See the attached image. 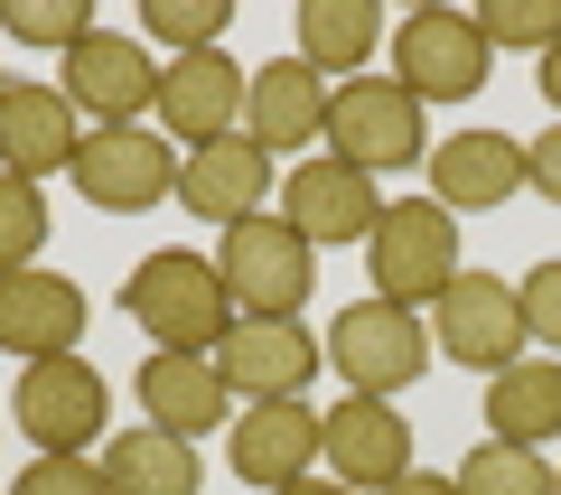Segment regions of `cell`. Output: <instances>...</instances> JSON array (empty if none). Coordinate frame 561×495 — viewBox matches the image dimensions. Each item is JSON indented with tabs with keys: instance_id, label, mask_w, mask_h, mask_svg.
<instances>
[{
	"instance_id": "cell-1",
	"label": "cell",
	"mask_w": 561,
	"mask_h": 495,
	"mask_svg": "<svg viewBox=\"0 0 561 495\" xmlns=\"http://www.w3.org/2000/svg\"><path fill=\"white\" fill-rule=\"evenodd\" d=\"M122 309H131V327L160 346V356H216L225 327H234V299H225L216 253H187V243H169V253L131 262Z\"/></svg>"
},
{
	"instance_id": "cell-2",
	"label": "cell",
	"mask_w": 561,
	"mask_h": 495,
	"mask_svg": "<svg viewBox=\"0 0 561 495\" xmlns=\"http://www.w3.org/2000/svg\"><path fill=\"white\" fill-rule=\"evenodd\" d=\"M216 272L234 318H300V299L319 290V243L290 216H243L216 234Z\"/></svg>"
},
{
	"instance_id": "cell-3",
	"label": "cell",
	"mask_w": 561,
	"mask_h": 495,
	"mask_svg": "<svg viewBox=\"0 0 561 495\" xmlns=\"http://www.w3.org/2000/svg\"><path fill=\"white\" fill-rule=\"evenodd\" d=\"M365 272H375V299H393V309H431V299L468 272V262H459V216L431 206V197L383 206V225L365 234Z\"/></svg>"
},
{
	"instance_id": "cell-4",
	"label": "cell",
	"mask_w": 561,
	"mask_h": 495,
	"mask_svg": "<svg viewBox=\"0 0 561 495\" xmlns=\"http://www.w3.org/2000/svg\"><path fill=\"white\" fill-rule=\"evenodd\" d=\"M319 346L346 393H375V402H393L402 383L431 375V327H421V309H393V299H346Z\"/></svg>"
},
{
	"instance_id": "cell-5",
	"label": "cell",
	"mask_w": 561,
	"mask_h": 495,
	"mask_svg": "<svg viewBox=\"0 0 561 495\" xmlns=\"http://www.w3.org/2000/svg\"><path fill=\"white\" fill-rule=\"evenodd\" d=\"M328 159H346L365 179L412 169V159H431V113H421L393 76H356V84L328 94Z\"/></svg>"
},
{
	"instance_id": "cell-6",
	"label": "cell",
	"mask_w": 561,
	"mask_h": 495,
	"mask_svg": "<svg viewBox=\"0 0 561 495\" xmlns=\"http://www.w3.org/2000/svg\"><path fill=\"white\" fill-rule=\"evenodd\" d=\"M10 421L28 430L38 458H94L103 421H113V393H103V375L84 356H47V365H20V383H10Z\"/></svg>"
},
{
	"instance_id": "cell-7",
	"label": "cell",
	"mask_w": 561,
	"mask_h": 495,
	"mask_svg": "<svg viewBox=\"0 0 561 495\" xmlns=\"http://www.w3.org/2000/svg\"><path fill=\"white\" fill-rule=\"evenodd\" d=\"M383 47H393V84L421 103V113H431V103H468L486 84V66H496V47L478 38L468 10H412Z\"/></svg>"
},
{
	"instance_id": "cell-8",
	"label": "cell",
	"mask_w": 561,
	"mask_h": 495,
	"mask_svg": "<svg viewBox=\"0 0 561 495\" xmlns=\"http://www.w3.org/2000/svg\"><path fill=\"white\" fill-rule=\"evenodd\" d=\"M431 346L440 356H459V365H478V375H505V365H524V299H515V280H496V272H459L440 299H431Z\"/></svg>"
},
{
	"instance_id": "cell-9",
	"label": "cell",
	"mask_w": 561,
	"mask_h": 495,
	"mask_svg": "<svg viewBox=\"0 0 561 495\" xmlns=\"http://www.w3.org/2000/svg\"><path fill=\"white\" fill-rule=\"evenodd\" d=\"M66 103L84 113V131H140V113H160V57L122 28H94L66 57Z\"/></svg>"
},
{
	"instance_id": "cell-10",
	"label": "cell",
	"mask_w": 561,
	"mask_h": 495,
	"mask_svg": "<svg viewBox=\"0 0 561 495\" xmlns=\"http://www.w3.org/2000/svg\"><path fill=\"white\" fill-rule=\"evenodd\" d=\"M76 197L94 216H140V206H169L179 197V150L160 131H84L76 150Z\"/></svg>"
},
{
	"instance_id": "cell-11",
	"label": "cell",
	"mask_w": 561,
	"mask_h": 495,
	"mask_svg": "<svg viewBox=\"0 0 561 495\" xmlns=\"http://www.w3.org/2000/svg\"><path fill=\"white\" fill-rule=\"evenodd\" d=\"M319 468L356 495H383L393 476H412V421L375 393H337L319 412Z\"/></svg>"
},
{
	"instance_id": "cell-12",
	"label": "cell",
	"mask_w": 561,
	"mask_h": 495,
	"mask_svg": "<svg viewBox=\"0 0 561 495\" xmlns=\"http://www.w3.org/2000/svg\"><path fill=\"white\" fill-rule=\"evenodd\" d=\"M319 365H328V346L300 318H234L216 346V375L234 383V402H300Z\"/></svg>"
},
{
	"instance_id": "cell-13",
	"label": "cell",
	"mask_w": 561,
	"mask_h": 495,
	"mask_svg": "<svg viewBox=\"0 0 561 495\" xmlns=\"http://www.w3.org/2000/svg\"><path fill=\"white\" fill-rule=\"evenodd\" d=\"M76 150H84V113L66 103V84L10 76V94H0V169L47 187L57 169H76Z\"/></svg>"
},
{
	"instance_id": "cell-14",
	"label": "cell",
	"mask_w": 561,
	"mask_h": 495,
	"mask_svg": "<svg viewBox=\"0 0 561 495\" xmlns=\"http://www.w3.org/2000/svg\"><path fill=\"white\" fill-rule=\"evenodd\" d=\"M84 290L66 272H0V356H20V365H47V356H76L84 346Z\"/></svg>"
},
{
	"instance_id": "cell-15",
	"label": "cell",
	"mask_w": 561,
	"mask_h": 495,
	"mask_svg": "<svg viewBox=\"0 0 561 495\" xmlns=\"http://www.w3.org/2000/svg\"><path fill=\"white\" fill-rule=\"evenodd\" d=\"M243 94H253V66H234L225 47L160 66V122H169V140H187V150L234 140L243 131Z\"/></svg>"
},
{
	"instance_id": "cell-16",
	"label": "cell",
	"mask_w": 561,
	"mask_h": 495,
	"mask_svg": "<svg viewBox=\"0 0 561 495\" xmlns=\"http://www.w3.org/2000/svg\"><path fill=\"white\" fill-rule=\"evenodd\" d=\"M328 94H337V84H328L319 66H300V57L253 66V94H243V140H253L262 159L319 150V140H328Z\"/></svg>"
},
{
	"instance_id": "cell-17",
	"label": "cell",
	"mask_w": 561,
	"mask_h": 495,
	"mask_svg": "<svg viewBox=\"0 0 561 495\" xmlns=\"http://www.w3.org/2000/svg\"><path fill=\"white\" fill-rule=\"evenodd\" d=\"M431 206H449V216H496L505 197H524V140L505 131H449L431 140Z\"/></svg>"
},
{
	"instance_id": "cell-18",
	"label": "cell",
	"mask_w": 561,
	"mask_h": 495,
	"mask_svg": "<svg viewBox=\"0 0 561 495\" xmlns=\"http://www.w3.org/2000/svg\"><path fill=\"white\" fill-rule=\"evenodd\" d=\"M280 216L300 225L309 243H365L383 225V187L365 179V169H346V159H300L290 169V187H280Z\"/></svg>"
},
{
	"instance_id": "cell-19",
	"label": "cell",
	"mask_w": 561,
	"mask_h": 495,
	"mask_svg": "<svg viewBox=\"0 0 561 495\" xmlns=\"http://www.w3.org/2000/svg\"><path fill=\"white\" fill-rule=\"evenodd\" d=\"M234 476L262 495L319 476V412L309 402H243L234 412Z\"/></svg>"
},
{
	"instance_id": "cell-20",
	"label": "cell",
	"mask_w": 561,
	"mask_h": 495,
	"mask_svg": "<svg viewBox=\"0 0 561 495\" xmlns=\"http://www.w3.org/2000/svg\"><path fill=\"white\" fill-rule=\"evenodd\" d=\"M131 383H140L150 430H169V439H206V430L234 421V383L216 375V356H160V346H150V365H140Z\"/></svg>"
},
{
	"instance_id": "cell-21",
	"label": "cell",
	"mask_w": 561,
	"mask_h": 495,
	"mask_svg": "<svg viewBox=\"0 0 561 495\" xmlns=\"http://www.w3.org/2000/svg\"><path fill=\"white\" fill-rule=\"evenodd\" d=\"M262 197H272V159H262L243 131L179 159V206L197 225H243V216H262Z\"/></svg>"
},
{
	"instance_id": "cell-22",
	"label": "cell",
	"mask_w": 561,
	"mask_h": 495,
	"mask_svg": "<svg viewBox=\"0 0 561 495\" xmlns=\"http://www.w3.org/2000/svg\"><path fill=\"white\" fill-rule=\"evenodd\" d=\"M486 439H505V449L561 439V356H524L505 375H486Z\"/></svg>"
},
{
	"instance_id": "cell-23",
	"label": "cell",
	"mask_w": 561,
	"mask_h": 495,
	"mask_svg": "<svg viewBox=\"0 0 561 495\" xmlns=\"http://www.w3.org/2000/svg\"><path fill=\"white\" fill-rule=\"evenodd\" d=\"M103 486L113 495H197L206 468H197V439H169V430H113V449H94Z\"/></svg>"
},
{
	"instance_id": "cell-24",
	"label": "cell",
	"mask_w": 561,
	"mask_h": 495,
	"mask_svg": "<svg viewBox=\"0 0 561 495\" xmlns=\"http://www.w3.org/2000/svg\"><path fill=\"white\" fill-rule=\"evenodd\" d=\"M383 38H393V28H383L375 0H300V47H290V57L319 66V76H346V84H356L365 57H375Z\"/></svg>"
},
{
	"instance_id": "cell-25",
	"label": "cell",
	"mask_w": 561,
	"mask_h": 495,
	"mask_svg": "<svg viewBox=\"0 0 561 495\" xmlns=\"http://www.w3.org/2000/svg\"><path fill=\"white\" fill-rule=\"evenodd\" d=\"M459 495H561V468L542 449H505V439H486V449L459 458Z\"/></svg>"
},
{
	"instance_id": "cell-26",
	"label": "cell",
	"mask_w": 561,
	"mask_h": 495,
	"mask_svg": "<svg viewBox=\"0 0 561 495\" xmlns=\"http://www.w3.org/2000/svg\"><path fill=\"white\" fill-rule=\"evenodd\" d=\"M468 20H478L486 47H515V57H552L561 47V0H486Z\"/></svg>"
},
{
	"instance_id": "cell-27",
	"label": "cell",
	"mask_w": 561,
	"mask_h": 495,
	"mask_svg": "<svg viewBox=\"0 0 561 495\" xmlns=\"http://www.w3.org/2000/svg\"><path fill=\"white\" fill-rule=\"evenodd\" d=\"M0 28H10L20 47H57V57H76V47L94 38V10H84V0H10Z\"/></svg>"
},
{
	"instance_id": "cell-28",
	"label": "cell",
	"mask_w": 561,
	"mask_h": 495,
	"mask_svg": "<svg viewBox=\"0 0 561 495\" xmlns=\"http://www.w3.org/2000/svg\"><path fill=\"white\" fill-rule=\"evenodd\" d=\"M140 20H150V38H160L169 57H206V47H225L234 10H225V0H150Z\"/></svg>"
},
{
	"instance_id": "cell-29",
	"label": "cell",
	"mask_w": 561,
	"mask_h": 495,
	"mask_svg": "<svg viewBox=\"0 0 561 495\" xmlns=\"http://www.w3.org/2000/svg\"><path fill=\"white\" fill-rule=\"evenodd\" d=\"M38 243H47V187H28V179L0 169V272H28Z\"/></svg>"
},
{
	"instance_id": "cell-30",
	"label": "cell",
	"mask_w": 561,
	"mask_h": 495,
	"mask_svg": "<svg viewBox=\"0 0 561 495\" xmlns=\"http://www.w3.org/2000/svg\"><path fill=\"white\" fill-rule=\"evenodd\" d=\"M515 299H524V337H534L542 356H561V262H534V272L515 280Z\"/></svg>"
},
{
	"instance_id": "cell-31",
	"label": "cell",
	"mask_w": 561,
	"mask_h": 495,
	"mask_svg": "<svg viewBox=\"0 0 561 495\" xmlns=\"http://www.w3.org/2000/svg\"><path fill=\"white\" fill-rule=\"evenodd\" d=\"M10 495H113V486H103L94 458H28V476Z\"/></svg>"
},
{
	"instance_id": "cell-32",
	"label": "cell",
	"mask_w": 561,
	"mask_h": 495,
	"mask_svg": "<svg viewBox=\"0 0 561 495\" xmlns=\"http://www.w3.org/2000/svg\"><path fill=\"white\" fill-rule=\"evenodd\" d=\"M524 187L561 206V122H552V131H542V140H524Z\"/></svg>"
},
{
	"instance_id": "cell-33",
	"label": "cell",
	"mask_w": 561,
	"mask_h": 495,
	"mask_svg": "<svg viewBox=\"0 0 561 495\" xmlns=\"http://www.w3.org/2000/svg\"><path fill=\"white\" fill-rule=\"evenodd\" d=\"M383 495H459V476H431V468H412V476H393Z\"/></svg>"
},
{
	"instance_id": "cell-34",
	"label": "cell",
	"mask_w": 561,
	"mask_h": 495,
	"mask_svg": "<svg viewBox=\"0 0 561 495\" xmlns=\"http://www.w3.org/2000/svg\"><path fill=\"white\" fill-rule=\"evenodd\" d=\"M534 84H542V103H552V122H561V47H552V57H534Z\"/></svg>"
},
{
	"instance_id": "cell-35",
	"label": "cell",
	"mask_w": 561,
	"mask_h": 495,
	"mask_svg": "<svg viewBox=\"0 0 561 495\" xmlns=\"http://www.w3.org/2000/svg\"><path fill=\"white\" fill-rule=\"evenodd\" d=\"M280 495H356V486H337V476L319 468V476H300V486H280Z\"/></svg>"
},
{
	"instance_id": "cell-36",
	"label": "cell",
	"mask_w": 561,
	"mask_h": 495,
	"mask_svg": "<svg viewBox=\"0 0 561 495\" xmlns=\"http://www.w3.org/2000/svg\"><path fill=\"white\" fill-rule=\"evenodd\" d=\"M0 94H10V76H0Z\"/></svg>"
}]
</instances>
